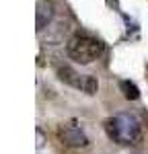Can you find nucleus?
Segmentation results:
<instances>
[{
	"label": "nucleus",
	"mask_w": 148,
	"mask_h": 154,
	"mask_svg": "<svg viewBox=\"0 0 148 154\" xmlns=\"http://www.w3.org/2000/svg\"><path fill=\"white\" fill-rule=\"evenodd\" d=\"M105 131L113 142L136 146L142 140V121L136 113H117L105 121Z\"/></svg>",
	"instance_id": "nucleus-1"
},
{
	"label": "nucleus",
	"mask_w": 148,
	"mask_h": 154,
	"mask_svg": "<svg viewBox=\"0 0 148 154\" xmlns=\"http://www.w3.org/2000/svg\"><path fill=\"white\" fill-rule=\"evenodd\" d=\"M58 78H60L62 82H66L68 86H72V88L80 91V93H86V95H95L99 88V82L95 76L80 74L74 68H70V66H60L58 68Z\"/></svg>",
	"instance_id": "nucleus-3"
},
{
	"label": "nucleus",
	"mask_w": 148,
	"mask_h": 154,
	"mask_svg": "<svg viewBox=\"0 0 148 154\" xmlns=\"http://www.w3.org/2000/svg\"><path fill=\"white\" fill-rule=\"evenodd\" d=\"M58 138L64 146L68 148H86L88 146V136L78 119H68L58 125Z\"/></svg>",
	"instance_id": "nucleus-4"
},
{
	"label": "nucleus",
	"mask_w": 148,
	"mask_h": 154,
	"mask_svg": "<svg viewBox=\"0 0 148 154\" xmlns=\"http://www.w3.org/2000/svg\"><path fill=\"white\" fill-rule=\"evenodd\" d=\"M43 146V134H41V130H37V148H41Z\"/></svg>",
	"instance_id": "nucleus-7"
},
{
	"label": "nucleus",
	"mask_w": 148,
	"mask_h": 154,
	"mask_svg": "<svg viewBox=\"0 0 148 154\" xmlns=\"http://www.w3.org/2000/svg\"><path fill=\"white\" fill-rule=\"evenodd\" d=\"M103 51H105L103 41L86 33H76L66 41V54L76 64H85V66L93 64L95 60L103 56Z\"/></svg>",
	"instance_id": "nucleus-2"
},
{
	"label": "nucleus",
	"mask_w": 148,
	"mask_h": 154,
	"mask_svg": "<svg viewBox=\"0 0 148 154\" xmlns=\"http://www.w3.org/2000/svg\"><path fill=\"white\" fill-rule=\"evenodd\" d=\"M56 17H58V4L54 0H41L37 4V19H35L37 33H43L56 21Z\"/></svg>",
	"instance_id": "nucleus-5"
},
{
	"label": "nucleus",
	"mask_w": 148,
	"mask_h": 154,
	"mask_svg": "<svg viewBox=\"0 0 148 154\" xmlns=\"http://www.w3.org/2000/svg\"><path fill=\"white\" fill-rule=\"evenodd\" d=\"M122 91H123V95H125V99H132V101H136V99L140 97L138 86H136L134 82H128V80H123V82H122Z\"/></svg>",
	"instance_id": "nucleus-6"
}]
</instances>
